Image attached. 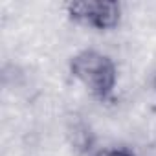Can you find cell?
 <instances>
[{"label":"cell","instance_id":"4","mask_svg":"<svg viewBox=\"0 0 156 156\" xmlns=\"http://www.w3.org/2000/svg\"><path fill=\"white\" fill-rule=\"evenodd\" d=\"M152 87H154V92H156V73H154V77H152Z\"/></svg>","mask_w":156,"mask_h":156},{"label":"cell","instance_id":"3","mask_svg":"<svg viewBox=\"0 0 156 156\" xmlns=\"http://www.w3.org/2000/svg\"><path fill=\"white\" fill-rule=\"evenodd\" d=\"M92 156H138V154L130 147H125V145H107V147L96 149Z\"/></svg>","mask_w":156,"mask_h":156},{"label":"cell","instance_id":"1","mask_svg":"<svg viewBox=\"0 0 156 156\" xmlns=\"http://www.w3.org/2000/svg\"><path fill=\"white\" fill-rule=\"evenodd\" d=\"M68 68L72 77L79 81L94 99L99 103L114 99L118 87V64L108 53L98 48L79 50L70 59Z\"/></svg>","mask_w":156,"mask_h":156},{"label":"cell","instance_id":"2","mask_svg":"<svg viewBox=\"0 0 156 156\" xmlns=\"http://www.w3.org/2000/svg\"><path fill=\"white\" fill-rule=\"evenodd\" d=\"M68 19L83 28L108 31L118 28L123 8L116 0H75L64 4Z\"/></svg>","mask_w":156,"mask_h":156}]
</instances>
